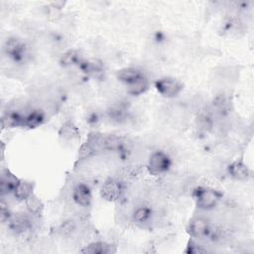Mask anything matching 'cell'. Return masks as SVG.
Masks as SVG:
<instances>
[{
	"label": "cell",
	"instance_id": "277c9868",
	"mask_svg": "<svg viewBox=\"0 0 254 254\" xmlns=\"http://www.w3.org/2000/svg\"><path fill=\"white\" fill-rule=\"evenodd\" d=\"M157 91L167 98L176 97L183 90V83L172 76H164L155 81Z\"/></svg>",
	"mask_w": 254,
	"mask_h": 254
},
{
	"label": "cell",
	"instance_id": "8fae6325",
	"mask_svg": "<svg viewBox=\"0 0 254 254\" xmlns=\"http://www.w3.org/2000/svg\"><path fill=\"white\" fill-rule=\"evenodd\" d=\"M153 217V209L148 204H140L136 206L132 212V220L140 226H144L151 222Z\"/></svg>",
	"mask_w": 254,
	"mask_h": 254
},
{
	"label": "cell",
	"instance_id": "ba28073f",
	"mask_svg": "<svg viewBox=\"0 0 254 254\" xmlns=\"http://www.w3.org/2000/svg\"><path fill=\"white\" fill-rule=\"evenodd\" d=\"M20 179H18L13 173L9 170H3L0 178V193L1 196L7 194H13L17 186L20 183Z\"/></svg>",
	"mask_w": 254,
	"mask_h": 254
},
{
	"label": "cell",
	"instance_id": "7c38bea8",
	"mask_svg": "<svg viewBox=\"0 0 254 254\" xmlns=\"http://www.w3.org/2000/svg\"><path fill=\"white\" fill-rule=\"evenodd\" d=\"M228 175L236 181L248 180L251 176V172L246 164L241 161H234L227 167Z\"/></svg>",
	"mask_w": 254,
	"mask_h": 254
},
{
	"label": "cell",
	"instance_id": "e0dca14e",
	"mask_svg": "<svg viewBox=\"0 0 254 254\" xmlns=\"http://www.w3.org/2000/svg\"><path fill=\"white\" fill-rule=\"evenodd\" d=\"M127 108L123 104H114L107 109L106 113L113 122L122 123L127 118Z\"/></svg>",
	"mask_w": 254,
	"mask_h": 254
},
{
	"label": "cell",
	"instance_id": "44dd1931",
	"mask_svg": "<svg viewBox=\"0 0 254 254\" xmlns=\"http://www.w3.org/2000/svg\"><path fill=\"white\" fill-rule=\"evenodd\" d=\"M12 215L13 214L11 213V210H10L8 204L4 200H1V202H0V219H1V222L2 223L8 222Z\"/></svg>",
	"mask_w": 254,
	"mask_h": 254
},
{
	"label": "cell",
	"instance_id": "603a6c76",
	"mask_svg": "<svg viewBox=\"0 0 254 254\" xmlns=\"http://www.w3.org/2000/svg\"><path fill=\"white\" fill-rule=\"evenodd\" d=\"M74 228H75V225L73 221H66L63 224L61 230L64 235H69L74 230Z\"/></svg>",
	"mask_w": 254,
	"mask_h": 254
},
{
	"label": "cell",
	"instance_id": "7402d4cb",
	"mask_svg": "<svg viewBox=\"0 0 254 254\" xmlns=\"http://www.w3.org/2000/svg\"><path fill=\"white\" fill-rule=\"evenodd\" d=\"M187 253H192V254H198V253H205L207 252L206 249H204L201 245H199L198 243L196 242H193V241H190V244L188 245L187 247V250H186Z\"/></svg>",
	"mask_w": 254,
	"mask_h": 254
},
{
	"label": "cell",
	"instance_id": "5bb4252c",
	"mask_svg": "<svg viewBox=\"0 0 254 254\" xmlns=\"http://www.w3.org/2000/svg\"><path fill=\"white\" fill-rule=\"evenodd\" d=\"M33 184L29 181L21 180L17 186L13 195L19 201H26L33 194Z\"/></svg>",
	"mask_w": 254,
	"mask_h": 254
},
{
	"label": "cell",
	"instance_id": "30bf717a",
	"mask_svg": "<svg viewBox=\"0 0 254 254\" xmlns=\"http://www.w3.org/2000/svg\"><path fill=\"white\" fill-rule=\"evenodd\" d=\"M8 224L10 229L15 233H24L32 227V221L25 213L13 214L9 219Z\"/></svg>",
	"mask_w": 254,
	"mask_h": 254
},
{
	"label": "cell",
	"instance_id": "ffe728a7",
	"mask_svg": "<svg viewBox=\"0 0 254 254\" xmlns=\"http://www.w3.org/2000/svg\"><path fill=\"white\" fill-rule=\"evenodd\" d=\"M26 205H27V208H28V210L31 214H39L41 209L43 208V204H42L41 200L37 196H35L34 194H32L26 200Z\"/></svg>",
	"mask_w": 254,
	"mask_h": 254
},
{
	"label": "cell",
	"instance_id": "ac0fdd59",
	"mask_svg": "<svg viewBox=\"0 0 254 254\" xmlns=\"http://www.w3.org/2000/svg\"><path fill=\"white\" fill-rule=\"evenodd\" d=\"M82 59H80V55L75 50H68L64 53L60 58V64L62 66H71V65H78Z\"/></svg>",
	"mask_w": 254,
	"mask_h": 254
},
{
	"label": "cell",
	"instance_id": "d6986e66",
	"mask_svg": "<svg viewBox=\"0 0 254 254\" xmlns=\"http://www.w3.org/2000/svg\"><path fill=\"white\" fill-rule=\"evenodd\" d=\"M149 88V80L147 76L139 79L138 81L127 86V92L131 95L138 96L145 93Z\"/></svg>",
	"mask_w": 254,
	"mask_h": 254
},
{
	"label": "cell",
	"instance_id": "6da1fadb",
	"mask_svg": "<svg viewBox=\"0 0 254 254\" xmlns=\"http://www.w3.org/2000/svg\"><path fill=\"white\" fill-rule=\"evenodd\" d=\"M192 196L197 208L202 210L213 209L221 198V193L211 188L197 187L193 190Z\"/></svg>",
	"mask_w": 254,
	"mask_h": 254
},
{
	"label": "cell",
	"instance_id": "3957f363",
	"mask_svg": "<svg viewBox=\"0 0 254 254\" xmlns=\"http://www.w3.org/2000/svg\"><path fill=\"white\" fill-rule=\"evenodd\" d=\"M172 166V160L170 156L164 151H155L151 154L147 169L153 176H159L167 173Z\"/></svg>",
	"mask_w": 254,
	"mask_h": 254
},
{
	"label": "cell",
	"instance_id": "5b68a950",
	"mask_svg": "<svg viewBox=\"0 0 254 254\" xmlns=\"http://www.w3.org/2000/svg\"><path fill=\"white\" fill-rule=\"evenodd\" d=\"M125 191V185L122 181L117 179L106 180L101 189L100 195L107 201H117L120 199Z\"/></svg>",
	"mask_w": 254,
	"mask_h": 254
},
{
	"label": "cell",
	"instance_id": "2e32d148",
	"mask_svg": "<svg viewBox=\"0 0 254 254\" xmlns=\"http://www.w3.org/2000/svg\"><path fill=\"white\" fill-rule=\"evenodd\" d=\"M78 67L86 74H98L103 70V64L98 60H81Z\"/></svg>",
	"mask_w": 254,
	"mask_h": 254
},
{
	"label": "cell",
	"instance_id": "9c48e42d",
	"mask_svg": "<svg viewBox=\"0 0 254 254\" xmlns=\"http://www.w3.org/2000/svg\"><path fill=\"white\" fill-rule=\"evenodd\" d=\"M145 73L139 69L138 67L134 66H128V67H123L117 70L116 72V77L119 81L124 83L126 86L138 81L139 79L145 77Z\"/></svg>",
	"mask_w": 254,
	"mask_h": 254
},
{
	"label": "cell",
	"instance_id": "52a82bcc",
	"mask_svg": "<svg viewBox=\"0 0 254 254\" xmlns=\"http://www.w3.org/2000/svg\"><path fill=\"white\" fill-rule=\"evenodd\" d=\"M72 199L74 203L79 206H89L92 201V192L90 188L84 183H79L75 185L72 190Z\"/></svg>",
	"mask_w": 254,
	"mask_h": 254
},
{
	"label": "cell",
	"instance_id": "7a4b0ae2",
	"mask_svg": "<svg viewBox=\"0 0 254 254\" xmlns=\"http://www.w3.org/2000/svg\"><path fill=\"white\" fill-rule=\"evenodd\" d=\"M4 53L15 63H25L29 58V49L27 44L19 38L10 37L4 44Z\"/></svg>",
	"mask_w": 254,
	"mask_h": 254
},
{
	"label": "cell",
	"instance_id": "9a60e30c",
	"mask_svg": "<svg viewBox=\"0 0 254 254\" xmlns=\"http://www.w3.org/2000/svg\"><path fill=\"white\" fill-rule=\"evenodd\" d=\"M81 253H87V254H108L113 252L111 249V245L103 242V241H96V242H91L88 245L84 246L81 250Z\"/></svg>",
	"mask_w": 254,
	"mask_h": 254
},
{
	"label": "cell",
	"instance_id": "4fadbf2b",
	"mask_svg": "<svg viewBox=\"0 0 254 254\" xmlns=\"http://www.w3.org/2000/svg\"><path fill=\"white\" fill-rule=\"evenodd\" d=\"M45 121V114L40 109H33L25 114L23 127L37 128Z\"/></svg>",
	"mask_w": 254,
	"mask_h": 254
},
{
	"label": "cell",
	"instance_id": "8992f818",
	"mask_svg": "<svg viewBox=\"0 0 254 254\" xmlns=\"http://www.w3.org/2000/svg\"><path fill=\"white\" fill-rule=\"evenodd\" d=\"M212 227L209 221L202 216L192 217L188 225L189 234L194 239H204L209 237Z\"/></svg>",
	"mask_w": 254,
	"mask_h": 254
}]
</instances>
